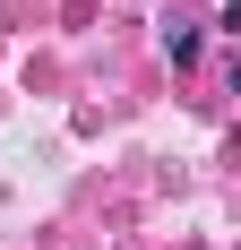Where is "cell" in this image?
I'll return each mask as SVG.
<instances>
[{
	"instance_id": "1",
	"label": "cell",
	"mask_w": 241,
	"mask_h": 250,
	"mask_svg": "<svg viewBox=\"0 0 241 250\" xmlns=\"http://www.w3.org/2000/svg\"><path fill=\"white\" fill-rule=\"evenodd\" d=\"M164 52H172V69H190L198 61V26H164Z\"/></svg>"
}]
</instances>
